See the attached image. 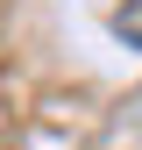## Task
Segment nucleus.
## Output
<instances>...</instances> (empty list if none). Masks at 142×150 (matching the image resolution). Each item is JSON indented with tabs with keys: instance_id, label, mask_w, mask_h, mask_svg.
<instances>
[{
	"instance_id": "1",
	"label": "nucleus",
	"mask_w": 142,
	"mask_h": 150,
	"mask_svg": "<svg viewBox=\"0 0 142 150\" xmlns=\"http://www.w3.org/2000/svg\"><path fill=\"white\" fill-rule=\"evenodd\" d=\"M114 36L128 50H142V0H121V7H114Z\"/></svg>"
}]
</instances>
